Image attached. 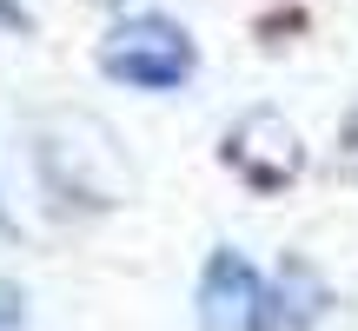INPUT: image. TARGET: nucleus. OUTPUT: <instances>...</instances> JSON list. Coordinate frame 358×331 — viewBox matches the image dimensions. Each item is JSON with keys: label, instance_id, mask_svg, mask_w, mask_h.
I'll return each instance as SVG.
<instances>
[{"label": "nucleus", "instance_id": "obj_2", "mask_svg": "<svg viewBox=\"0 0 358 331\" xmlns=\"http://www.w3.org/2000/svg\"><path fill=\"white\" fill-rule=\"evenodd\" d=\"M199 305H206V325L213 331H245L259 318V279L239 252H213L206 265V285H199Z\"/></svg>", "mask_w": 358, "mask_h": 331}, {"label": "nucleus", "instance_id": "obj_1", "mask_svg": "<svg viewBox=\"0 0 358 331\" xmlns=\"http://www.w3.org/2000/svg\"><path fill=\"white\" fill-rule=\"evenodd\" d=\"M100 66L120 80V87H146V93H166L192 73V40L179 34L173 20L159 13H140V20H120L100 47Z\"/></svg>", "mask_w": 358, "mask_h": 331}]
</instances>
